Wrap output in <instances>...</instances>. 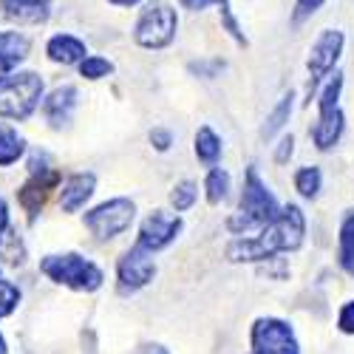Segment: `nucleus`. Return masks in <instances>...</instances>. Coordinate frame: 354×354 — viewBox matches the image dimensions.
<instances>
[{
  "label": "nucleus",
  "instance_id": "1",
  "mask_svg": "<svg viewBox=\"0 0 354 354\" xmlns=\"http://www.w3.org/2000/svg\"><path fill=\"white\" fill-rule=\"evenodd\" d=\"M306 235V218L298 204H286L278 210V216L261 227L255 239H235L227 247V258L235 263H252V261H270L278 252H292L304 244Z\"/></svg>",
  "mask_w": 354,
  "mask_h": 354
},
{
  "label": "nucleus",
  "instance_id": "2",
  "mask_svg": "<svg viewBox=\"0 0 354 354\" xmlns=\"http://www.w3.org/2000/svg\"><path fill=\"white\" fill-rule=\"evenodd\" d=\"M278 201L275 196L267 190V185L261 182V176L255 167L247 170V179H244V196H241V204H239V213H232L227 227L230 232L235 235H247L252 230H261L267 227L275 216H278Z\"/></svg>",
  "mask_w": 354,
  "mask_h": 354
},
{
  "label": "nucleus",
  "instance_id": "3",
  "mask_svg": "<svg viewBox=\"0 0 354 354\" xmlns=\"http://www.w3.org/2000/svg\"><path fill=\"white\" fill-rule=\"evenodd\" d=\"M43 80L35 71L0 77V120H28L40 105Z\"/></svg>",
  "mask_w": 354,
  "mask_h": 354
},
{
  "label": "nucleus",
  "instance_id": "4",
  "mask_svg": "<svg viewBox=\"0 0 354 354\" xmlns=\"http://www.w3.org/2000/svg\"><path fill=\"white\" fill-rule=\"evenodd\" d=\"M43 275H48L54 283H63L68 289L77 292H94L102 286V270L97 267L94 261H88L82 255L66 252V255H48L40 261Z\"/></svg>",
  "mask_w": 354,
  "mask_h": 354
},
{
  "label": "nucleus",
  "instance_id": "5",
  "mask_svg": "<svg viewBox=\"0 0 354 354\" xmlns=\"http://www.w3.org/2000/svg\"><path fill=\"white\" fill-rule=\"evenodd\" d=\"M340 91H343V74H335L326 88L320 91L317 100V122L312 128V142L317 151H329L337 145L340 133H343V108H340Z\"/></svg>",
  "mask_w": 354,
  "mask_h": 354
},
{
  "label": "nucleus",
  "instance_id": "6",
  "mask_svg": "<svg viewBox=\"0 0 354 354\" xmlns=\"http://www.w3.org/2000/svg\"><path fill=\"white\" fill-rule=\"evenodd\" d=\"M176 28H179V17H176V9L165 0H151L133 28V40L142 48H165L173 43Z\"/></svg>",
  "mask_w": 354,
  "mask_h": 354
},
{
  "label": "nucleus",
  "instance_id": "7",
  "mask_svg": "<svg viewBox=\"0 0 354 354\" xmlns=\"http://www.w3.org/2000/svg\"><path fill=\"white\" fill-rule=\"evenodd\" d=\"M136 207L131 198H111L100 207H94L91 213H85V227L91 230L100 241L116 239L120 232H125L133 224Z\"/></svg>",
  "mask_w": 354,
  "mask_h": 354
},
{
  "label": "nucleus",
  "instance_id": "8",
  "mask_svg": "<svg viewBox=\"0 0 354 354\" xmlns=\"http://www.w3.org/2000/svg\"><path fill=\"white\" fill-rule=\"evenodd\" d=\"M250 346L252 354H301L292 326L278 317H258L250 332Z\"/></svg>",
  "mask_w": 354,
  "mask_h": 354
},
{
  "label": "nucleus",
  "instance_id": "9",
  "mask_svg": "<svg viewBox=\"0 0 354 354\" xmlns=\"http://www.w3.org/2000/svg\"><path fill=\"white\" fill-rule=\"evenodd\" d=\"M343 43H346V37H343V32H337V28H323L317 35V40L312 43L309 60H306V66H309V97L315 91V85L320 80H326L332 74V68L337 66L340 54H343Z\"/></svg>",
  "mask_w": 354,
  "mask_h": 354
},
{
  "label": "nucleus",
  "instance_id": "10",
  "mask_svg": "<svg viewBox=\"0 0 354 354\" xmlns=\"http://www.w3.org/2000/svg\"><path fill=\"white\" fill-rule=\"evenodd\" d=\"M156 275V263L151 258V252L142 250L139 244H133L122 258L120 267H116V278H120V295H133L142 286H147Z\"/></svg>",
  "mask_w": 354,
  "mask_h": 354
},
{
  "label": "nucleus",
  "instance_id": "11",
  "mask_svg": "<svg viewBox=\"0 0 354 354\" xmlns=\"http://www.w3.org/2000/svg\"><path fill=\"white\" fill-rule=\"evenodd\" d=\"M182 232V218L179 216H170V213H151L145 221H142V230H139V239L136 244L147 252H156V250H165L170 241H176V235Z\"/></svg>",
  "mask_w": 354,
  "mask_h": 354
},
{
  "label": "nucleus",
  "instance_id": "12",
  "mask_svg": "<svg viewBox=\"0 0 354 354\" xmlns=\"http://www.w3.org/2000/svg\"><path fill=\"white\" fill-rule=\"evenodd\" d=\"M57 182H60L57 170H40V173H32V179L20 187L17 198L23 204V210L28 213V218H35L43 210V204L48 201V193L57 187Z\"/></svg>",
  "mask_w": 354,
  "mask_h": 354
},
{
  "label": "nucleus",
  "instance_id": "13",
  "mask_svg": "<svg viewBox=\"0 0 354 354\" xmlns=\"http://www.w3.org/2000/svg\"><path fill=\"white\" fill-rule=\"evenodd\" d=\"M0 9H3L6 17L17 20V23L37 26V23L48 20L51 0H0Z\"/></svg>",
  "mask_w": 354,
  "mask_h": 354
},
{
  "label": "nucleus",
  "instance_id": "14",
  "mask_svg": "<svg viewBox=\"0 0 354 354\" xmlns=\"http://www.w3.org/2000/svg\"><path fill=\"white\" fill-rule=\"evenodd\" d=\"M94 187H97V179L94 173H77L63 185V193H60V207L66 213H77L82 204L94 196Z\"/></svg>",
  "mask_w": 354,
  "mask_h": 354
},
{
  "label": "nucleus",
  "instance_id": "15",
  "mask_svg": "<svg viewBox=\"0 0 354 354\" xmlns=\"http://www.w3.org/2000/svg\"><path fill=\"white\" fill-rule=\"evenodd\" d=\"M77 108V88L74 85H63V88H54L51 97L43 102V111L48 116L51 125H66L71 120V113Z\"/></svg>",
  "mask_w": 354,
  "mask_h": 354
},
{
  "label": "nucleus",
  "instance_id": "16",
  "mask_svg": "<svg viewBox=\"0 0 354 354\" xmlns=\"http://www.w3.org/2000/svg\"><path fill=\"white\" fill-rule=\"evenodd\" d=\"M46 51H48V57L54 63H63V66H74V63H80V60H85V43L82 40H77V37H71V35H57V37H51L48 40V46H46Z\"/></svg>",
  "mask_w": 354,
  "mask_h": 354
},
{
  "label": "nucleus",
  "instance_id": "17",
  "mask_svg": "<svg viewBox=\"0 0 354 354\" xmlns=\"http://www.w3.org/2000/svg\"><path fill=\"white\" fill-rule=\"evenodd\" d=\"M28 54V40L17 32H0V77L9 74Z\"/></svg>",
  "mask_w": 354,
  "mask_h": 354
},
{
  "label": "nucleus",
  "instance_id": "18",
  "mask_svg": "<svg viewBox=\"0 0 354 354\" xmlns=\"http://www.w3.org/2000/svg\"><path fill=\"white\" fill-rule=\"evenodd\" d=\"M337 261L340 267L354 275V210L346 213L343 224H340V250H337Z\"/></svg>",
  "mask_w": 354,
  "mask_h": 354
},
{
  "label": "nucleus",
  "instance_id": "19",
  "mask_svg": "<svg viewBox=\"0 0 354 354\" xmlns=\"http://www.w3.org/2000/svg\"><path fill=\"white\" fill-rule=\"evenodd\" d=\"M196 156L204 162V165H216L218 156H221V139L216 136L213 128L201 125L198 133H196Z\"/></svg>",
  "mask_w": 354,
  "mask_h": 354
},
{
  "label": "nucleus",
  "instance_id": "20",
  "mask_svg": "<svg viewBox=\"0 0 354 354\" xmlns=\"http://www.w3.org/2000/svg\"><path fill=\"white\" fill-rule=\"evenodd\" d=\"M26 151V142L12 128H0V167L15 165Z\"/></svg>",
  "mask_w": 354,
  "mask_h": 354
},
{
  "label": "nucleus",
  "instance_id": "21",
  "mask_svg": "<svg viewBox=\"0 0 354 354\" xmlns=\"http://www.w3.org/2000/svg\"><path fill=\"white\" fill-rule=\"evenodd\" d=\"M289 113H292V94H283L281 102L275 105V111L267 116V125H263L261 136H263V139H272V136L289 122Z\"/></svg>",
  "mask_w": 354,
  "mask_h": 354
},
{
  "label": "nucleus",
  "instance_id": "22",
  "mask_svg": "<svg viewBox=\"0 0 354 354\" xmlns=\"http://www.w3.org/2000/svg\"><path fill=\"white\" fill-rule=\"evenodd\" d=\"M204 190H207V201L210 204H218L227 198L230 193V173L221 170V167H213L207 173V179H204Z\"/></svg>",
  "mask_w": 354,
  "mask_h": 354
},
{
  "label": "nucleus",
  "instance_id": "23",
  "mask_svg": "<svg viewBox=\"0 0 354 354\" xmlns=\"http://www.w3.org/2000/svg\"><path fill=\"white\" fill-rule=\"evenodd\" d=\"M320 185H323V176L317 167H301L295 173V190H298L304 198H315L320 193Z\"/></svg>",
  "mask_w": 354,
  "mask_h": 354
},
{
  "label": "nucleus",
  "instance_id": "24",
  "mask_svg": "<svg viewBox=\"0 0 354 354\" xmlns=\"http://www.w3.org/2000/svg\"><path fill=\"white\" fill-rule=\"evenodd\" d=\"M196 198H198V187H196V182H179L173 187V193H170V204L179 213H185V210H190L193 204H196Z\"/></svg>",
  "mask_w": 354,
  "mask_h": 354
},
{
  "label": "nucleus",
  "instance_id": "25",
  "mask_svg": "<svg viewBox=\"0 0 354 354\" xmlns=\"http://www.w3.org/2000/svg\"><path fill=\"white\" fill-rule=\"evenodd\" d=\"M113 71V66L105 60V57H85V60H80V74L85 80H102Z\"/></svg>",
  "mask_w": 354,
  "mask_h": 354
},
{
  "label": "nucleus",
  "instance_id": "26",
  "mask_svg": "<svg viewBox=\"0 0 354 354\" xmlns=\"http://www.w3.org/2000/svg\"><path fill=\"white\" fill-rule=\"evenodd\" d=\"M17 304H20V292H17V286H12V283H6V281H0V317L12 315V312L17 309Z\"/></svg>",
  "mask_w": 354,
  "mask_h": 354
},
{
  "label": "nucleus",
  "instance_id": "27",
  "mask_svg": "<svg viewBox=\"0 0 354 354\" xmlns=\"http://www.w3.org/2000/svg\"><path fill=\"white\" fill-rule=\"evenodd\" d=\"M323 3H326V0H295V23H304L306 17H312Z\"/></svg>",
  "mask_w": 354,
  "mask_h": 354
},
{
  "label": "nucleus",
  "instance_id": "28",
  "mask_svg": "<svg viewBox=\"0 0 354 354\" xmlns=\"http://www.w3.org/2000/svg\"><path fill=\"white\" fill-rule=\"evenodd\" d=\"M337 329H340L343 335H354V301L343 304V309H340V315H337Z\"/></svg>",
  "mask_w": 354,
  "mask_h": 354
},
{
  "label": "nucleus",
  "instance_id": "29",
  "mask_svg": "<svg viewBox=\"0 0 354 354\" xmlns=\"http://www.w3.org/2000/svg\"><path fill=\"white\" fill-rule=\"evenodd\" d=\"M151 142L156 145V151H167V147L173 145V133L165 131V128H153L151 131Z\"/></svg>",
  "mask_w": 354,
  "mask_h": 354
},
{
  "label": "nucleus",
  "instance_id": "30",
  "mask_svg": "<svg viewBox=\"0 0 354 354\" xmlns=\"http://www.w3.org/2000/svg\"><path fill=\"white\" fill-rule=\"evenodd\" d=\"M292 151H295V136L289 133V136H283V139H281V145H278V151H275V162H278V165H283V162L292 156Z\"/></svg>",
  "mask_w": 354,
  "mask_h": 354
},
{
  "label": "nucleus",
  "instance_id": "31",
  "mask_svg": "<svg viewBox=\"0 0 354 354\" xmlns=\"http://www.w3.org/2000/svg\"><path fill=\"white\" fill-rule=\"evenodd\" d=\"M179 3L185 9H193V12H201V9H207V6H224L227 0H179Z\"/></svg>",
  "mask_w": 354,
  "mask_h": 354
},
{
  "label": "nucleus",
  "instance_id": "32",
  "mask_svg": "<svg viewBox=\"0 0 354 354\" xmlns=\"http://www.w3.org/2000/svg\"><path fill=\"white\" fill-rule=\"evenodd\" d=\"M6 230H9V210H6V201L0 198V239H3Z\"/></svg>",
  "mask_w": 354,
  "mask_h": 354
},
{
  "label": "nucleus",
  "instance_id": "33",
  "mask_svg": "<svg viewBox=\"0 0 354 354\" xmlns=\"http://www.w3.org/2000/svg\"><path fill=\"white\" fill-rule=\"evenodd\" d=\"M142 354H167V348H162V346H147Z\"/></svg>",
  "mask_w": 354,
  "mask_h": 354
},
{
  "label": "nucleus",
  "instance_id": "34",
  "mask_svg": "<svg viewBox=\"0 0 354 354\" xmlns=\"http://www.w3.org/2000/svg\"><path fill=\"white\" fill-rule=\"evenodd\" d=\"M113 6H133V3H139V0H111Z\"/></svg>",
  "mask_w": 354,
  "mask_h": 354
},
{
  "label": "nucleus",
  "instance_id": "35",
  "mask_svg": "<svg viewBox=\"0 0 354 354\" xmlns=\"http://www.w3.org/2000/svg\"><path fill=\"white\" fill-rule=\"evenodd\" d=\"M0 354H6V340L0 337Z\"/></svg>",
  "mask_w": 354,
  "mask_h": 354
}]
</instances>
